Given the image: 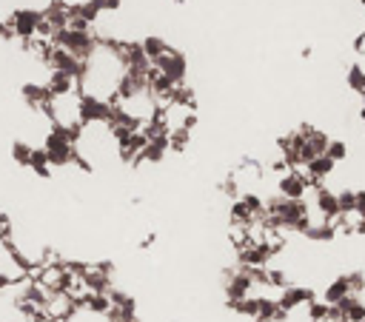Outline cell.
Masks as SVG:
<instances>
[{"mask_svg": "<svg viewBox=\"0 0 365 322\" xmlns=\"http://www.w3.org/2000/svg\"><path fill=\"white\" fill-rule=\"evenodd\" d=\"M346 296H351V288H348V280H346V274H343V277H337V280H331L326 285V291L320 294V300L328 303V305H339Z\"/></svg>", "mask_w": 365, "mask_h": 322, "instance_id": "5b68a950", "label": "cell"}, {"mask_svg": "<svg viewBox=\"0 0 365 322\" xmlns=\"http://www.w3.org/2000/svg\"><path fill=\"white\" fill-rule=\"evenodd\" d=\"M334 311H337V322H362L365 319V303L362 300H357V294H351V296H346L339 305H334Z\"/></svg>", "mask_w": 365, "mask_h": 322, "instance_id": "277c9868", "label": "cell"}, {"mask_svg": "<svg viewBox=\"0 0 365 322\" xmlns=\"http://www.w3.org/2000/svg\"><path fill=\"white\" fill-rule=\"evenodd\" d=\"M277 189H280V197H285V200H305V197H308V189H311V182H308L300 171L288 169V171H283L280 182H277Z\"/></svg>", "mask_w": 365, "mask_h": 322, "instance_id": "3957f363", "label": "cell"}, {"mask_svg": "<svg viewBox=\"0 0 365 322\" xmlns=\"http://www.w3.org/2000/svg\"><path fill=\"white\" fill-rule=\"evenodd\" d=\"M6 23H9V29H12V37L32 40L35 32H37V23H40V9H32V6L12 9V15L6 17Z\"/></svg>", "mask_w": 365, "mask_h": 322, "instance_id": "6da1fadb", "label": "cell"}, {"mask_svg": "<svg viewBox=\"0 0 365 322\" xmlns=\"http://www.w3.org/2000/svg\"><path fill=\"white\" fill-rule=\"evenodd\" d=\"M97 3H100L103 12H117L120 6H123V0H97Z\"/></svg>", "mask_w": 365, "mask_h": 322, "instance_id": "9c48e42d", "label": "cell"}, {"mask_svg": "<svg viewBox=\"0 0 365 322\" xmlns=\"http://www.w3.org/2000/svg\"><path fill=\"white\" fill-rule=\"evenodd\" d=\"M326 154L334 160V163H343V160H348V143L346 140H328Z\"/></svg>", "mask_w": 365, "mask_h": 322, "instance_id": "ba28073f", "label": "cell"}, {"mask_svg": "<svg viewBox=\"0 0 365 322\" xmlns=\"http://www.w3.org/2000/svg\"><path fill=\"white\" fill-rule=\"evenodd\" d=\"M152 66L157 68V72H163L168 80H172V83H183L186 80V72H188V66H186V57L180 55V52H175L172 49V46H168V49L157 57V60H152Z\"/></svg>", "mask_w": 365, "mask_h": 322, "instance_id": "7a4b0ae2", "label": "cell"}, {"mask_svg": "<svg viewBox=\"0 0 365 322\" xmlns=\"http://www.w3.org/2000/svg\"><path fill=\"white\" fill-rule=\"evenodd\" d=\"M32 151H35V146L26 143V140H15L12 143V160H15V163H20V166H29Z\"/></svg>", "mask_w": 365, "mask_h": 322, "instance_id": "52a82bcc", "label": "cell"}, {"mask_svg": "<svg viewBox=\"0 0 365 322\" xmlns=\"http://www.w3.org/2000/svg\"><path fill=\"white\" fill-rule=\"evenodd\" d=\"M140 46H143V52H145V57H149V60H157V57H160V55L168 49V43H166L163 37H157V35L145 37Z\"/></svg>", "mask_w": 365, "mask_h": 322, "instance_id": "8992f818", "label": "cell"}]
</instances>
